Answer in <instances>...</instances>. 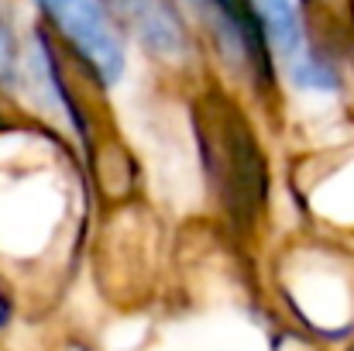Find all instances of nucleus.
<instances>
[{"instance_id":"1","label":"nucleus","mask_w":354,"mask_h":351,"mask_svg":"<svg viewBox=\"0 0 354 351\" xmlns=\"http://www.w3.org/2000/svg\"><path fill=\"white\" fill-rule=\"evenodd\" d=\"M55 28L80 48L104 83H118L124 73V45L100 0H38Z\"/></svg>"},{"instance_id":"2","label":"nucleus","mask_w":354,"mask_h":351,"mask_svg":"<svg viewBox=\"0 0 354 351\" xmlns=\"http://www.w3.org/2000/svg\"><path fill=\"white\" fill-rule=\"evenodd\" d=\"M111 3L151 52L169 55L179 48V42H183L179 21L172 17V10L162 0H111Z\"/></svg>"},{"instance_id":"3","label":"nucleus","mask_w":354,"mask_h":351,"mask_svg":"<svg viewBox=\"0 0 354 351\" xmlns=\"http://www.w3.org/2000/svg\"><path fill=\"white\" fill-rule=\"evenodd\" d=\"M265 38H272V45L292 59L303 48V21H299V7L296 0H248Z\"/></svg>"},{"instance_id":"4","label":"nucleus","mask_w":354,"mask_h":351,"mask_svg":"<svg viewBox=\"0 0 354 351\" xmlns=\"http://www.w3.org/2000/svg\"><path fill=\"white\" fill-rule=\"evenodd\" d=\"M289 73H292V83L303 87V90H317V93L337 90V73H334V66H330L324 55H317V52L299 48V52L289 59Z\"/></svg>"}]
</instances>
